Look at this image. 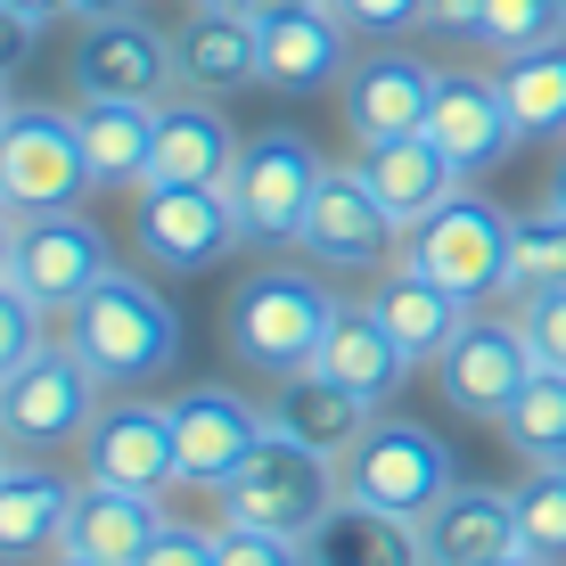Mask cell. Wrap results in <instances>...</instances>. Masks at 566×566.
<instances>
[{
    "label": "cell",
    "instance_id": "30",
    "mask_svg": "<svg viewBox=\"0 0 566 566\" xmlns=\"http://www.w3.org/2000/svg\"><path fill=\"white\" fill-rule=\"evenodd\" d=\"M501 99H510L525 140H558L566 132V42H542V50H517L493 66Z\"/></svg>",
    "mask_w": 566,
    "mask_h": 566
},
{
    "label": "cell",
    "instance_id": "32",
    "mask_svg": "<svg viewBox=\"0 0 566 566\" xmlns=\"http://www.w3.org/2000/svg\"><path fill=\"white\" fill-rule=\"evenodd\" d=\"M534 287H566V213L558 206L510 213V296H534Z\"/></svg>",
    "mask_w": 566,
    "mask_h": 566
},
{
    "label": "cell",
    "instance_id": "6",
    "mask_svg": "<svg viewBox=\"0 0 566 566\" xmlns=\"http://www.w3.org/2000/svg\"><path fill=\"white\" fill-rule=\"evenodd\" d=\"M91 198V156L74 107H9L0 124V206L9 213H66Z\"/></svg>",
    "mask_w": 566,
    "mask_h": 566
},
{
    "label": "cell",
    "instance_id": "43",
    "mask_svg": "<svg viewBox=\"0 0 566 566\" xmlns=\"http://www.w3.org/2000/svg\"><path fill=\"white\" fill-rule=\"evenodd\" d=\"M9 9H25L33 25H50V17H74V0H9Z\"/></svg>",
    "mask_w": 566,
    "mask_h": 566
},
{
    "label": "cell",
    "instance_id": "27",
    "mask_svg": "<svg viewBox=\"0 0 566 566\" xmlns=\"http://www.w3.org/2000/svg\"><path fill=\"white\" fill-rule=\"evenodd\" d=\"M91 156V189H148L156 172V107L148 99H74Z\"/></svg>",
    "mask_w": 566,
    "mask_h": 566
},
{
    "label": "cell",
    "instance_id": "7",
    "mask_svg": "<svg viewBox=\"0 0 566 566\" xmlns=\"http://www.w3.org/2000/svg\"><path fill=\"white\" fill-rule=\"evenodd\" d=\"M402 263H419L427 280L452 287L460 304L510 296V206L460 189L443 213H427L419 230H402Z\"/></svg>",
    "mask_w": 566,
    "mask_h": 566
},
{
    "label": "cell",
    "instance_id": "28",
    "mask_svg": "<svg viewBox=\"0 0 566 566\" xmlns=\"http://www.w3.org/2000/svg\"><path fill=\"white\" fill-rule=\"evenodd\" d=\"M312 566H427V542H419V517H395V510H369V501H337L321 517V534L304 542Z\"/></svg>",
    "mask_w": 566,
    "mask_h": 566
},
{
    "label": "cell",
    "instance_id": "33",
    "mask_svg": "<svg viewBox=\"0 0 566 566\" xmlns=\"http://www.w3.org/2000/svg\"><path fill=\"white\" fill-rule=\"evenodd\" d=\"M476 50L493 57H517V50H542V42H566V0H493L468 33Z\"/></svg>",
    "mask_w": 566,
    "mask_h": 566
},
{
    "label": "cell",
    "instance_id": "29",
    "mask_svg": "<svg viewBox=\"0 0 566 566\" xmlns=\"http://www.w3.org/2000/svg\"><path fill=\"white\" fill-rule=\"evenodd\" d=\"M369 402L361 395H345L337 378H321V369H296V378H280V395H271V427H287V436H304L312 452H328V460H345L354 443L369 436Z\"/></svg>",
    "mask_w": 566,
    "mask_h": 566
},
{
    "label": "cell",
    "instance_id": "5",
    "mask_svg": "<svg viewBox=\"0 0 566 566\" xmlns=\"http://www.w3.org/2000/svg\"><path fill=\"white\" fill-rule=\"evenodd\" d=\"M321 172H328V156L312 148L304 132L263 124L255 140L239 148V172H230V213H239V239H247V247H296Z\"/></svg>",
    "mask_w": 566,
    "mask_h": 566
},
{
    "label": "cell",
    "instance_id": "36",
    "mask_svg": "<svg viewBox=\"0 0 566 566\" xmlns=\"http://www.w3.org/2000/svg\"><path fill=\"white\" fill-rule=\"evenodd\" d=\"M213 566H312L304 558V542H287V534H263V525H213Z\"/></svg>",
    "mask_w": 566,
    "mask_h": 566
},
{
    "label": "cell",
    "instance_id": "11",
    "mask_svg": "<svg viewBox=\"0 0 566 566\" xmlns=\"http://www.w3.org/2000/svg\"><path fill=\"white\" fill-rule=\"evenodd\" d=\"M107 271H115V255H107L99 222H91L83 206H66V213H17V263H9V280L25 287L42 312L66 321Z\"/></svg>",
    "mask_w": 566,
    "mask_h": 566
},
{
    "label": "cell",
    "instance_id": "23",
    "mask_svg": "<svg viewBox=\"0 0 566 566\" xmlns=\"http://www.w3.org/2000/svg\"><path fill=\"white\" fill-rule=\"evenodd\" d=\"M165 501L156 493H124V484H99L83 476V493H74V517H66V551L91 558V566H140L156 551V534H165Z\"/></svg>",
    "mask_w": 566,
    "mask_h": 566
},
{
    "label": "cell",
    "instance_id": "48",
    "mask_svg": "<svg viewBox=\"0 0 566 566\" xmlns=\"http://www.w3.org/2000/svg\"><path fill=\"white\" fill-rule=\"evenodd\" d=\"M50 566H91V558H74V551H57V558H50Z\"/></svg>",
    "mask_w": 566,
    "mask_h": 566
},
{
    "label": "cell",
    "instance_id": "39",
    "mask_svg": "<svg viewBox=\"0 0 566 566\" xmlns=\"http://www.w3.org/2000/svg\"><path fill=\"white\" fill-rule=\"evenodd\" d=\"M140 566H213V525H165Z\"/></svg>",
    "mask_w": 566,
    "mask_h": 566
},
{
    "label": "cell",
    "instance_id": "10",
    "mask_svg": "<svg viewBox=\"0 0 566 566\" xmlns=\"http://www.w3.org/2000/svg\"><path fill=\"white\" fill-rule=\"evenodd\" d=\"M296 247H304L321 271H354V280H378V271H386V255L402 247V230H395V213L378 206L361 156H354V165H328V172H321Z\"/></svg>",
    "mask_w": 566,
    "mask_h": 566
},
{
    "label": "cell",
    "instance_id": "35",
    "mask_svg": "<svg viewBox=\"0 0 566 566\" xmlns=\"http://www.w3.org/2000/svg\"><path fill=\"white\" fill-rule=\"evenodd\" d=\"M42 321H50V312L33 304L25 287L0 280V378H9V369H25V361L50 345V328H42Z\"/></svg>",
    "mask_w": 566,
    "mask_h": 566
},
{
    "label": "cell",
    "instance_id": "42",
    "mask_svg": "<svg viewBox=\"0 0 566 566\" xmlns=\"http://www.w3.org/2000/svg\"><path fill=\"white\" fill-rule=\"evenodd\" d=\"M239 9H247V17H263V25H271V17H296V9H321V0H239Z\"/></svg>",
    "mask_w": 566,
    "mask_h": 566
},
{
    "label": "cell",
    "instance_id": "16",
    "mask_svg": "<svg viewBox=\"0 0 566 566\" xmlns=\"http://www.w3.org/2000/svg\"><path fill=\"white\" fill-rule=\"evenodd\" d=\"M534 345H525V328L517 321H484V312H468V328L452 337V354L436 361V386H443V402L468 419H493L517 402V386L534 378Z\"/></svg>",
    "mask_w": 566,
    "mask_h": 566
},
{
    "label": "cell",
    "instance_id": "50",
    "mask_svg": "<svg viewBox=\"0 0 566 566\" xmlns=\"http://www.w3.org/2000/svg\"><path fill=\"white\" fill-rule=\"evenodd\" d=\"M534 468H566V452H558V460H534Z\"/></svg>",
    "mask_w": 566,
    "mask_h": 566
},
{
    "label": "cell",
    "instance_id": "15",
    "mask_svg": "<svg viewBox=\"0 0 566 566\" xmlns=\"http://www.w3.org/2000/svg\"><path fill=\"white\" fill-rule=\"evenodd\" d=\"M172 33H156L148 17H99L74 42V99H172Z\"/></svg>",
    "mask_w": 566,
    "mask_h": 566
},
{
    "label": "cell",
    "instance_id": "3",
    "mask_svg": "<svg viewBox=\"0 0 566 566\" xmlns=\"http://www.w3.org/2000/svg\"><path fill=\"white\" fill-rule=\"evenodd\" d=\"M213 501H222L230 525H263V534L312 542L321 517L345 501V460L312 452V443L287 436V427H263V443L239 460V476H230Z\"/></svg>",
    "mask_w": 566,
    "mask_h": 566
},
{
    "label": "cell",
    "instance_id": "31",
    "mask_svg": "<svg viewBox=\"0 0 566 566\" xmlns=\"http://www.w3.org/2000/svg\"><path fill=\"white\" fill-rule=\"evenodd\" d=\"M501 436H510L517 460H558L566 452V369H534L517 386V402L501 411Z\"/></svg>",
    "mask_w": 566,
    "mask_h": 566
},
{
    "label": "cell",
    "instance_id": "46",
    "mask_svg": "<svg viewBox=\"0 0 566 566\" xmlns=\"http://www.w3.org/2000/svg\"><path fill=\"white\" fill-rule=\"evenodd\" d=\"M542 206H558V213H566V156L551 165V181H542Z\"/></svg>",
    "mask_w": 566,
    "mask_h": 566
},
{
    "label": "cell",
    "instance_id": "20",
    "mask_svg": "<svg viewBox=\"0 0 566 566\" xmlns=\"http://www.w3.org/2000/svg\"><path fill=\"white\" fill-rule=\"evenodd\" d=\"M345 74H354V25H345L328 0L263 25V91L312 99V91H337Z\"/></svg>",
    "mask_w": 566,
    "mask_h": 566
},
{
    "label": "cell",
    "instance_id": "24",
    "mask_svg": "<svg viewBox=\"0 0 566 566\" xmlns=\"http://www.w3.org/2000/svg\"><path fill=\"white\" fill-rule=\"evenodd\" d=\"M369 312H378V321L395 328V345L427 369V361L452 354V337L468 328V312H476V304H460L452 287H436L419 263H386L378 280H369Z\"/></svg>",
    "mask_w": 566,
    "mask_h": 566
},
{
    "label": "cell",
    "instance_id": "51",
    "mask_svg": "<svg viewBox=\"0 0 566 566\" xmlns=\"http://www.w3.org/2000/svg\"><path fill=\"white\" fill-rule=\"evenodd\" d=\"M198 9H230V0H198Z\"/></svg>",
    "mask_w": 566,
    "mask_h": 566
},
{
    "label": "cell",
    "instance_id": "4",
    "mask_svg": "<svg viewBox=\"0 0 566 566\" xmlns=\"http://www.w3.org/2000/svg\"><path fill=\"white\" fill-rule=\"evenodd\" d=\"M107 386L91 378V361L74 354L66 337H50L25 369L0 378V443L17 460H50V452H83L91 419H99Z\"/></svg>",
    "mask_w": 566,
    "mask_h": 566
},
{
    "label": "cell",
    "instance_id": "40",
    "mask_svg": "<svg viewBox=\"0 0 566 566\" xmlns=\"http://www.w3.org/2000/svg\"><path fill=\"white\" fill-rule=\"evenodd\" d=\"M33 42H42V25H33L25 9H9V0H0V83H17V74L33 66Z\"/></svg>",
    "mask_w": 566,
    "mask_h": 566
},
{
    "label": "cell",
    "instance_id": "9",
    "mask_svg": "<svg viewBox=\"0 0 566 566\" xmlns=\"http://www.w3.org/2000/svg\"><path fill=\"white\" fill-rule=\"evenodd\" d=\"M132 247L156 271H213L239 239V213H230V189H181V181H148L132 189Z\"/></svg>",
    "mask_w": 566,
    "mask_h": 566
},
{
    "label": "cell",
    "instance_id": "49",
    "mask_svg": "<svg viewBox=\"0 0 566 566\" xmlns=\"http://www.w3.org/2000/svg\"><path fill=\"white\" fill-rule=\"evenodd\" d=\"M9 107H17V99H9V83H0V124H9Z\"/></svg>",
    "mask_w": 566,
    "mask_h": 566
},
{
    "label": "cell",
    "instance_id": "17",
    "mask_svg": "<svg viewBox=\"0 0 566 566\" xmlns=\"http://www.w3.org/2000/svg\"><path fill=\"white\" fill-rule=\"evenodd\" d=\"M172 74H181V91H206V99L263 83V17H247L239 0L230 9L189 0V17L172 25Z\"/></svg>",
    "mask_w": 566,
    "mask_h": 566
},
{
    "label": "cell",
    "instance_id": "52",
    "mask_svg": "<svg viewBox=\"0 0 566 566\" xmlns=\"http://www.w3.org/2000/svg\"><path fill=\"white\" fill-rule=\"evenodd\" d=\"M9 460H17V452H9V443H0V468H9Z\"/></svg>",
    "mask_w": 566,
    "mask_h": 566
},
{
    "label": "cell",
    "instance_id": "1",
    "mask_svg": "<svg viewBox=\"0 0 566 566\" xmlns=\"http://www.w3.org/2000/svg\"><path fill=\"white\" fill-rule=\"evenodd\" d=\"M66 345L91 361V378L107 395H132V386L165 378L181 361V312H172L140 271H107L83 304L66 312Z\"/></svg>",
    "mask_w": 566,
    "mask_h": 566
},
{
    "label": "cell",
    "instance_id": "26",
    "mask_svg": "<svg viewBox=\"0 0 566 566\" xmlns=\"http://www.w3.org/2000/svg\"><path fill=\"white\" fill-rule=\"evenodd\" d=\"M312 369H321V378H337L345 395H361L369 411H378V402L395 395V386L411 378L419 361L402 354L395 328H386L378 312H369V296H361V304H337V321H328V345H321V361H312Z\"/></svg>",
    "mask_w": 566,
    "mask_h": 566
},
{
    "label": "cell",
    "instance_id": "19",
    "mask_svg": "<svg viewBox=\"0 0 566 566\" xmlns=\"http://www.w3.org/2000/svg\"><path fill=\"white\" fill-rule=\"evenodd\" d=\"M427 140L452 156L460 172H493L501 156H510L525 132L510 99H501L493 74H436V107H427Z\"/></svg>",
    "mask_w": 566,
    "mask_h": 566
},
{
    "label": "cell",
    "instance_id": "37",
    "mask_svg": "<svg viewBox=\"0 0 566 566\" xmlns=\"http://www.w3.org/2000/svg\"><path fill=\"white\" fill-rule=\"evenodd\" d=\"M517 328H525V345H534L542 369H566V287H534V296H517Z\"/></svg>",
    "mask_w": 566,
    "mask_h": 566
},
{
    "label": "cell",
    "instance_id": "34",
    "mask_svg": "<svg viewBox=\"0 0 566 566\" xmlns=\"http://www.w3.org/2000/svg\"><path fill=\"white\" fill-rule=\"evenodd\" d=\"M517 534L542 566H566V468H525L517 484Z\"/></svg>",
    "mask_w": 566,
    "mask_h": 566
},
{
    "label": "cell",
    "instance_id": "22",
    "mask_svg": "<svg viewBox=\"0 0 566 566\" xmlns=\"http://www.w3.org/2000/svg\"><path fill=\"white\" fill-rule=\"evenodd\" d=\"M74 493H83V484H66L42 460H9L0 468V566H50L57 551H66Z\"/></svg>",
    "mask_w": 566,
    "mask_h": 566
},
{
    "label": "cell",
    "instance_id": "8",
    "mask_svg": "<svg viewBox=\"0 0 566 566\" xmlns=\"http://www.w3.org/2000/svg\"><path fill=\"white\" fill-rule=\"evenodd\" d=\"M452 484H460L452 443L419 419H369V436L345 452V501H369L395 517H427Z\"/></svg>",
    "mask_w": 566,
    "mask_h": 566
},
{
    "label": "cell",
    "instance_id": "2",
    "mask_svg": "<svg viewBox=\"0 0 566 566\" xmlns=\"http://www.w3.org/2000/svg\"><path fill=\"white\" fill-rule=\"evenodd\" d=\"M337 287L321 271H296V263H263L255 280H239V296L222 312V337L255 378H296V369L321 361L328 345V321H337Z\"/></svg>",
    "mask_w": 566,
    "mask_h": 566
},
{
    "label": "cell",
    "instance_id": "41",
    "mask_svg": "<svg viewBox=\"0 0 566 566\" xmlns=\"http://www.w3.org/2000/svg\"><path fill=\"white\" fill-rule=\"evenodd\" d=\"M493 0H427V33H476V17Z\"/></svg>",
    "mask_w": 566,
    "mask_h": 566
},
{
    "label": "cell",
    "instance_id": "12",
    "mask_svg": "<svg viewBox=\"0 0 566 566\" xmlns=\"http://www.w3.org/2000/svg\"><path fill=\"white\" fill-rule=\"evenodd\" d=\"M165 411H172L181 484H198V493H222V484L239 476V460L255 452L263 427H271V402H247V395H230V386H189Z\"/></svg>",
    "mask_w": 566,
    "mask_h": 566
},
{
    "label": "cell",
    "instance_id": "45",
    "mask_svg": "<svg viewBox=\"0 0 566 566\" xmlns=\"http://www.w3.org/2000/svg\"><path fill=\"white\" fill-rule=\"evenodd\" d=\"M9 263H17V213L0 206V280H9Z\"/></svg>",
    "mask_w": 566,
    "mask_h": 566
},
{
    "label": "cell",
    "instance_id": "38",
    "mask_svg": "<svg viewBox=\"0 0 566 566\" xmlns=\"http://www.w3.org/2000/svg\"><path fill=\"white\" fill-rule=\"evenodd\" d=\"M328 9L354 25V42H402L427 25V0H328Z\"/></svg>",
    "mask_w": 566,
    "mask_h": 566
},
{
    "label": "cell",
    "instance_id": "18",
    "mask_svg": "<svg viewBox=\"0 0 566 566\" xmlns=\"http://www.w3.org/2000/svg\"><path fill=\"white\" fill-rule=\"evenodd\" d=\"M239 132H230V115L206 99V91H172V99H156V172L148 181H181V189H230V172H239Z\"/></svg>",
    "mask_w": 566,
    "mask_h": 566
},
{
    "label": "cell",
    "instance_id": "47",
    "mask_svg": "<svg viewBox=\"0 0 566 566\" xmlns=\"http://www.w3.org/2000/svg\"><path fill=\"white\" fill-rule=\"evenodd\" d=\"M501 566H542V558H534V551H517V558H501Z\"/></svg>",
    "mask_w": 566,
    "mask_h": 566
},
{
    "label": "cell",
    "instance_id": "13",
    "mask_svg": "<svg viewBox=\"0 0 566 566\" xmlns=\"http://www.w3.org/2000/svg\"><path fill=\"white\" fill-rule=\"evenodd\" d=\"M83 476L99 484H124V493H156L165 501L172 484H181V452H172V411L165 402H99V419H91L83 436Z\"/></svg>",
    "mask_w": 566,
    "mask_h": 566
},
{
    "label": "cell",
    "instance_id": "21",
    "mask_svg": "<svg viewBox=\"0 0 566 566\" xmlns=\"http://www.w3.org/2000/svg\"><path fill=\"white\" fill-rule=\"evenodd\" d=\"M419 542H427V566H501V558L525 551L517 501L493 493V484H452V493L419 517Z\"/></svg>",
    "mask_w": 566,
    "mask_h": 566
},
{
    "label": "cell",
    "instance_id": "44",
    "mask_svg": "<svg viewBox=\"0 0 566 566\" xmlns=\"http://www.w3.org/2000/svg\"><path fill=\"white\" fill-rule=\"evenodd\" d=\"M74 17H83V25H99V17H132V0H74Z\"/></svg>",
    "mask_w": 566,
    "mask_h": 566
},
{
    "label": "cell",
    "instance_id": "25",
    "mask_svg": "<svg viewBox=\"0 0 566 566\" xmlns=\"http://www.w3.org/2000/svg\"><path fill=\"white\" fill-rule=\"evenodd\" d=\"M361 172H369V189H378V206L395 213V230H419L427 213H443V206L468 189V172H460L436 140H427V132L361 148Z\"/></svg>",
    "mask_w": 566,
    "mask_h": 566
},
{
    "label": "cell",
    "instance_id": "14",
    "mask_svg": "<svg viewBox=\"0 0 566 566\" xmlns=\"http://www.w3.org/2000/svg\"><path fill=\"white\" fill-rule=\"evenodd\" d=\"M337 99H345V132H354L361 148L411 140V132H427V107H436V66L411 57L402 42H378V50L354 57V74L337 83Z\"/></svg>",
    "mask_w": 566,
    "mask_h": 566
}]
</instances>
